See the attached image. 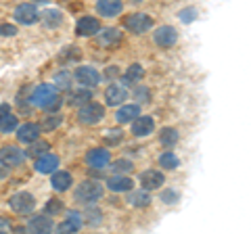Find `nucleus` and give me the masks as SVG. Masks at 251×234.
I'll return each instance as SVG.
<instances>
[{
	"mask_svg": "<svg viewBox=\"0 0 251 234\" xmlns=\"http://www.w3.org/2000/svg\"><path fill=\"white\" fill-rule=\"evenodd\" d=\"M29 103L34 107H40V109H46V111H59L61 107V96L54 86L50 84H40L31 90V96H29Z\"/></svg>",
	"mask_w": 251,
	"mask_h": 234,
	"instance_id": "1",
	"label": "nucleus"
},
{
	"mask_svg": "<svg viewBox=\"0 0 251 234\" xmlns=\"http://www.w3.org/2000/svg\"><path fill=\"white\" fill-rule=\"evenodd\" d=\"M99 199H103V186L97 180H84L82 184H77L75 188V201L80 203H97Z\"/></svg>",
	"mask_w": 251,
	"mask_h": 234,
	"instance_id": "2",
	"label": "nucleus"
},
{
	"mask_svg": "<svg viewBox=\"0 0 251 234\" xmlns=\"http://www.w3.org/2000/svg\"><path fill=\"white\" fill-rule=\"evenodd\" d=\"M105 117V109L103 105L99 103H92V100H88V103H84V107L77 111V119H80L82 123H86V126H94V123H99L100 119Z\"/></svg>",
	"mask_w": 251,
	"mask_h": 234,
	"instance_id": "3",
	"label": "nucleus"
},
{
	"mask_svg": "<svg viewBox=\"0 0 251 234\" xmlns=\"http://www.w3.org/2000/svg\"><path fill=\"white\" fill-rule=\"evenodd\" d=\"M124 25L132 34H147L149 29L153 27V19L149 17V15H145V13H132V15L126 17Z\"/></svg>",
	"mask_w": 251,
	"mask_h": 234,
	"instance_id": "4",
	"label": "nucleus"
},
{
	"mask_svg": "<svg viewBox=\"0 0 251 234\" xmlns=\"http://www.w3.org/2000/svg\"><path fill=\"white\" fill-rule=\"evenodd\" d=\"M25 157L27 155L17 144H4L0 149V165H4V167H17L25 161Z\"/></svg>",
	"mask_w": 251,
	"mask_h": 234,
	"instance_id": "5",
	"label": "nucleus"
},
{
	"mask_svg": "<svg viewBox=\"0 0 251 234\" xmlns=\"http://www.w3.org/2000/svg\"><path fill=\"white\" fill-rule=\"evenodd\" d=\"M9 205H11V209H13L15 213L25 215V213H31V211H34L36 199L31 197L29 192H17V194H13V197H11Z\"/></svg>",
	"mask_w": 251,
	"mask_h": 234,
	"instance_id": "6",
	"label": "nucleus"
},
{
	"mask_svg": "<svg viewBox=\"0 0 251 234\" xmlns=\"http://www.w3.org/2000/svg\"><path fill=\"white\" fill-rule=\"evenodd\" d=\"M13 17H15L17 23H21V25H34V23L40 19V13H38V9L34 4L23 2V4H19L17 9H15Z\"/></svg>",
	"mask_w": 251,
	"mask_h": 234,
	"instance_id": "7",
	"label": "nucleus"
},
{
	"mask_svg": "<svg viewBox=\"0 0 251 234\" xmlns=\"http://www.w3.org/2000/svg\"><path fill=\"white\" fill-rule=\"evenodd\" d=\"M155 132V121L153 117L149 115H138L132 119V134L136 138H145V136H151Z\"/></svg>",
	"mask_w": 251,
	"mask_h": 234,
	"instance_id": "8",
	"label": "nucleus"
},
{
	"mask_svg": "<svg viewBox=\"0 0 251 234\" xmlns=\"http://www.w3.org/2000/svg\"><path fill=\"white\" fill-rule=\"evenodd\" d=\"M75 80L82 86H86V88H94L100 82V73L90 65H82L75 69Z\"/></svg>",
	"mask_w": 251,
	"mask_h": 234,
	"instance_id": "9",
	"label": "nucleus"
},
{
	"mask_svg": "<svg viewBox=\"0 0 251 234\" xmlns=\"http://www.w3.org/2000/svg\"><path fill=\"white\" fill-rule=\"evenodd\" d=\"M138 180H140V186H143L145 190H155V188H159V186H163L166 176H163L159 169H147L140 174Z\"/></svg>",
	"mask_w": 251,
	"mask_h": 234,
	"instance_id": "10",
	"label": "nucleus"
},
{
	"mask_svg": "<svg viewBox=\"0 0 251 234\" xmlns=\"http://www.w3.org/2000/svg\"><path fill=\"white\" fill-rule=\"evenodd\" d=\"M178 42V32L172 25H161L155 32V44L161 48H172Z\"/></svg>",
	"mask_w": 251,
	"mask_h": 234,
	"instance_id": "11",
	"label": "nucleus"
},
{
	"mask_svg": "<svg viewBox=\"0 0 251 234\" xmlns=\"http://www.w3.org/2000/svg\"><path fill=\"white\" fill-rule=\"evenodd\" d=\"M109 161H111V153H109L107 149H90L88 153H86V163L94 169L107 167Z\"/></svg>",
	"mask_w": 251,
	"mask_h": 234,
	"instance_id": "12",
	"label": "nucleus"
},
{
	"mask_svg": "<svg viewBox=\"0 0 251 234\" xmlns=\"http://www.w3.org/2000/svg\"><path fill=\"white\" fill-rule=\"evenodd\" d=\"M126 98H128V90H126V86H122V84H111L105 90V103L109 107L122 105V103H126Z\"/></svg>",
	"mask_w": 251,
	"mask_h": 234,
	"instance_id": "13",
	"label": "nucleus"
},
{
	"mask_svg": "<svg viewBox=\"0 0 251 234\" xmlns=\"http://www.w3.org/2000/svg\"><path fill=\"white\" fill-rule=\"evenodd\" d=\"M17 130V140L19 142H25V144H31L34 140H38L40 138V132H42V128L38 126V123H23V126H19V128H15Z\"/></svg>",
	"mask_w": 251,
	"mask_h": 234,
	"instance_id": "14",
	"label": "nucleus"
},
{
	"mask_svg": "<svg viewBox=\"0 0 251 234\" xmlns=\"http://www.w3.org/2000/svg\"><path fill=\"white\" fill-rule=\"evenodd\" d=\"M122 0H99L97 2V13L100 17H117V15H122Z\"/></svg>",
	"mask_w": 251,
	"mask_h": 234,
	"instance_id": "15",
	"label": "nucleus"
},
{
	"mask_svg": "<svg viewBox=\"0 0 251 234\" xmlns=\"http://www.w3.org/2000/svg\"><path fill=\"white\" fill-rule=\"evenodd\" d=\"M36 171L38 174H52L54 169H59V157L50 153H44L40 157H36Z\"/></svg>",
	"mask_w": 251,
	"mask_h": 234,
	"instance_id": "16",
	"label": "nucleus"
},
{
	"mask_svg": "<svg viewBox=\"0 0 251 234\" xmlns=\"http://www.w3.org/2000/svg\"><path fill=\"white\" fill-rule=\"evenodd\" d=\"M72 182H74V178H72V174H69V171H57V169L52 171L50 184H52V188L57 190V192L69 190V188H72Z\"/></svg>",
	"mask_w": 251,
	"mask_h": 234,
	"instance_id": "17",
	"label": "nucleus"
},
{
	"mask_svg": "<svg viewBox=\"0 0 251 234\" xmlns=\"http://www.w3.org/2000/svg\"><path fill=\"white\" fill-rule=\"evenodd\" d=\"M77 34L80 36H97L100 32V23L97 17H82L77 21Z\"/></svg>",
	"mask_w": 251,
	"mask_h": 234,
	"instance_id": "18",
	"label": "nucleus"
},
{
	"mask_svg": "<svg viewBox=\"0 0 251 234\" xmlns=\"http://www.w3.org/2000/svg\"><path fill=\"white\" fill-rule=\"evenodd\" d=\"M27 228H29V232H52L54 224L50 220V215L44 213V215H34V217H31L29 224H27Z\"/></svg>",
	"mask_w": 251,
	"mask_h": 234,
	"instance_id": "19",
	"label": "nucleus"
},
{
	"mask_svg": "<svg viewBox=\"0 0 251 234\" xmlns=\"http://www.w3.org/2000/svg\"><path fill=\"white\" fill-rule=\"evenodd\" d=\"M82 224H84V220H82V213H77V211H69L67 213V220L63 222V224H59V232L61 234H69V232H77L82 228Z\"/></svg>",
	"mask_w": 251,
	"mask_h": 234,
	"instance_id": "20",
	"label": "nucleus"
},
{
	"mask_svg": "<svg viewBox=\"0 0 251 234\" xmlns=\"http://www.w3.org/2000/svg\"><path fill=\"white\" fill-rule=\"evenodd\" d=\"M107 186H109V190H113V192H130L132 186H134V182H132L130 178L124 174V176H113V178H109Z\"/></svg>",
	"mask_w": 251,
	"mask_h": 234,
	"instance_id": "21",
	"label": "nucleus"
},
{
	"mask_svg": "<svg viewBox=\"0 0 251 234\" xmlns=\"http://www.w3.org/2000/svg\"><path fill=\"white\" fill-rule=\"evenodd\" d=\"M143 77H145V69L140 63H132L128 69H126V73H124V82L132 86V84H138V82H143Z\"/></svg>",
	"mask_w": 251,
	"mask_h": 234,
	"instance_id": "22",
	"label": "nucleus"
},
{
	"mask_svg": "<svg viewBox=\"0 0 251 234\" xmlns=\"http://www.w3.org/2000/svg\"><path fill=\"white\" fill-rule=\"evenodd\" d=\"M138 115H140V107L138 105H126V107H122L120 111L115 113V119L120 123H130Z\"/></svg>",
	"mask_w": 251,
	"mask_h": 234,
	"instance_id": "23",
	"label": "nucleus"
},
{
	"mask_svg": "<svg viewBox=\"0 0 251 234\" xmlns=\"http://www.w3.org/2000/svg\"><path fill=\"white\" fill-rule=\"evenodd\" d=\"M99 34H100V44L109 46V48H113V46H117L122 42V32L120 29H115V27L103 29V32H99Z\"/></svg>",
	"mask_w": 251,
	"mask_h": 234,
	"instance_id": "24",
	"label": "nucleus"
},
{
	"mask_svg": "<svg viewBox=\"0 0 251 234\" xmlns=\"http://www.w3.org/2000/svg\"><path fill=\"white\" fill-rule=\"evenodd\" d=\"M178 138H180V134H178V130H174V128H163V130L159 132V142L166 146V149H172V146H176Z\"/></svg>",
	"mask_w": 251,
	"mask_h": 234,
	"instance_id": "25",
	"label": "nucleus"
},
{
	"mask_svg": "<svg viewBox=\"0 0 251 234\" xmlns=\"http://www.w3.org/2000/svg\"><path fill=\"white\" fill-rule=\"evenodd\" d=\"M130 205H134V207H147L149 203H151V194H149V190L145 188H140V190H134V192H130Z\"/></svg>",
	"mask_w": 251,
	"mask_h": 234,
	"instance_id": "26",
	"label": "nucleus"
},
{
	"mask_svg": "<svg viewBox=\"0 0 251 234\" xmlns=\"http://www.w3.org/2000/svg\"><path fill=\"white\" fill-rule=\"evenodd\" d=\"M15 128H17V115H13L9 111V113H4L2 117H0V132H2V134L15 132Z\"/></svg>",
	"mask_w": 251,
	"mask_h": 234,
	"instance_id": "27",
	"label": "nucleus"
},
{
	"mask_svg": "<svg viewBox=\"0 0 251 234\" xmlns=\"http://www.w3.org/2000/svg\"><path fill=\"white\" fill-rule=\"evenodd\" d=\"M159 165L163 169H176L180 165V159L172 151H166L163 155H159Z\"/></svg>",
	"mask_w": 251,
	"mask_h": 234,
	"instance_id": "28",
	"label": "nucleus"
},
{
	"mask_svg": "<svg viewBox=\"0 0 251 234\" xmlns=\"http://www.w3.org/2000/svg\"><path fill=\"white\" fill-rule=\"evenodd\" d=\"M72 80H74V75L69 71H61L54 75V86H57L59 90H69L72 88Z\"/></svg>",
	"mask_w": 251,
	"mask_h": 234,
	"instance_id": "29",
	"label": "nucleus"
},
{
	"mask_svg": "<svg viewBox=\"0 0 251 234\" xmlns=\"http://www.w3.org/2000/svg\"><path fill=\"white\" fill-rule=\"evenodd\" d=\"M49 149H50V144L49 142H38V140H34L31 142V149L25 153V155H29V157H40V155H44V153H49Z\"/></svg>",
	"mask_w": 251,
	"mask_h": 234,
	"instance_id": "30",
	"label": "nucleus"
},
{
	"mask_svg": "<svg viewBox=\"0 0 251 234\" xmlns=\"http://www.w3.org/2000/svg\"><path fill=\"white\" fill-rule=\"evenodd\" d=\"M42 21H44L49 27H57V25H61L63 17H61L59 11H46V13H42Z\"/></svg>",
	"mask_w": 251,
	"mask_h": 234,
	"instance_id": "31",
	"label": "nucleus"
},
{
	"mask_svg": "<svg viewBox=\"0 0 251 234\" xmlns=\"http://www.w3.org/2000/svg\"><path fill=\"white\" fill-rule=\"evenodd\" d=\"M90 98H92V92L86 88V90H80V92H74L72 100H69V105H84V103H88Z\"/></svg>",
	"mask_w": 251,
	"mask_h": 234,
	"instance_id": "32",
	"label": "nucleus"
},
{
	"mask_svg": "<svg viewBox=\"0 0 251 234\" xmlns=\"http://www.w3.org/2000/svg\"><path fill=\"white\" fill-rule=\"evenodd\" d=\"M113 169L117 171V174H128V171L134 169V163H132L130 159H117L113 163Z\"/></svg>",
	"mask_w": 251,
	"mask_h": 234,
	"instance_id": "33",
	"label": "nucleus"
},
{
	"mask_svg": "<svg viewBox=\"0 0 251 234\" xmlns=\"http://www.w3.org/2000/svg\"><path fill=\"white\" fill-rule=\"evenodd\" d=\"M63 121V117L61 115H49V119H46L44 123H42V130H46V132H52L54 128H59V123Z\"/></svg>",
	"mask_w": 251,
	"mask_h": 234,
	"instance_id": "34",
	"label": "nucleus"
},
{
	"mask_svg": "<svg viewBox=\"0 0 251 234\" xmlns=\"http://www.w3.org/2000/svg\"><path fill=\"white\" fill-rule=\"evenodd\" d=\"M178 17H180V21H182V23H191V21L197 19V9H193V6H188V9H182Z\"/></svg>",
	"mask_w": 251,
	"mask_h": 234,
	"instance_id": "35",
	"label": "nucleus"
},
{
	"mask_svg": "<svg viewBox=\"0 0 251 234\" xmlns=\"http://www.w3.org/2000/svg\"><path fill=\"white\" fill-rule=\"evenodd\" d=\"M134 96H136V100L138 103H149V100H151V92H149V88L147 86H138V88L134 90Z\"/></svg>",
	"mask_w": 251,
	"mask_h": 234,
	"instance_id": "36",
	"label": "nucleus"
},
{
	"mask_svg": "<svg viewBox=\"0 0 251 234\" xmlns=\"http://www.w3.org/2000/svg\"><path fill=\"white\" fill-rule=\"evenodd\" d=\"M122 138H124V132L122 130H107V134H105V140H107L109 144L122 142Z\"/></svg>",
	"mask_w": 251,
	"mask_h": 234,
	"instance_id": "37",
	"label": "nucleus"
},
{
	"mask_svg": "<svg viewBox=\"0 0 251 234\" xmlns=\"http://www.w3.org/2000/svg\"><path fill=\"white\" fill-rule=\"evenodd\" d=\"M86 220H88V224L90 226H99L100 222H103V217H100V211L99 209H92V207H88V211H86Z\"/></svg>",
	"mask_w": 251,
	"mask_h": 234,
	"instance_id": "38",
	"label": "nucleus"
},
{
	"mask_svg": "<svg viewBox=\"0 0 251 234\" xmlns=\"http://www.w3.org/2000/svg\"><path fill=\"white\" fill-rule=\"evenodd\" d=\"M59 211H63V203L59 199H52V201L46 203V213L49 215H57Z\"/></svg>",
	"mask_w": 251,
	"mask_h": 234,
	"instance_id": "39",
	"label": "nucleus"
},
{
	"mask_svg": "<svg viewBox=\"0 0 251 234\" xmlns=\"http://www.w3.org/2000/svg\"><path fill=\"white\" fill-rule=\"evenodd\" d=\"M178 197H180V194H178L176 190H163V192H161V201H163V203H176Z\"/></svg>",
	"mask_w": 251,
	"mask_h": 234,
	"instance_id": "40",
	"label": "nucleus"
},
{
	"mask_svg": "<svg viewBox=\"0 0 251 234\" xmlns=\"http://www.w3.org/2000/svg\"><path fill=\"white\" fill-rule=\"evenodd\" d=\"M15 34H17L15 25H0V36H15Z\"/></svg>",
	"mask_w": 251,
	"mask_h": 234,
	"instance_id": "41",
	"label": "nucleus"
},
{
	"mask_svg": "<svg viewBox=\"0 0 251 234\" xmlns=\"http://www.w3.org/2000/svg\"><path fill=\"white\" fill-rule=\"evenodd\" d=\"M105 75H107V77H115V75H117V67H111V69H109V67H107V71H105Z\"/></svg>",
	"mask_w": 251,
	"mask_h": 234,
	"instance_id": "42",
	"label": "nucleus"
},
{
	"mask_svg": "<svg viewBox=\"0 0 251 234\" xmlns=\"http://www.w3.org/2000/svg\"><path fill=\"white\" fill-rule=\"evenodd\" d=\"M11 111V107L9 105H0V117H2L4 113H9Z\"/></svg>",
	"mask_w": 251,
	"mask_h": 234,
	"instance_id": "43",
	"label": "nucleus"
}]
</instances>
